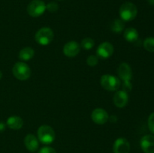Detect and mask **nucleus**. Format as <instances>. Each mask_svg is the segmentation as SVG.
I'll return each mask as SVG.
<instances>
[{"label":"nucleus","instance_id":"obj_1","mask_svg":"<svg viewBox=\"0 0 154 153\" xmlns=\"http://www.w3.org/2000/svg\"><path fill=\"white\" fill-rule=\"evenodd\" d=\"M120 16L123 21H131L133 20L137 16L138 14V8L136 5L132 2H125L120 6Z\"/></svg>","mask_w":154,"mask_h":153},{"label":"nucleus","instance_id":"obj_2","mask_svg":"<svg viewBox=\"0 0 154 153\" xmlns=\"http://www.w3.org/2000/svg\"><path fill=\"white\" fill-rule=\"evenodd\" d=\"M38 137L39 141L43 144H51L55 140V132L49 125L40 126L38 129Z\"/></svg>","mask_w":154,"mask_h":153},{"label":"nucleus","instance_id":"obj_3","mask_svg":"<svg viewBox=\"0 0 154 153\" xmlns=\"http://www.w3.org/2000/svg\"><path fill=\"white\" fill-rule=\"evenodd\" d=\"M36 42L40 45H48L54 40V32L49 27L41 28L35 35Z\"/></svg>","mask_w":154,"mask_h":153},{"label":"nucleus","instance_id":"obj_4","mask_svg":"<svg viewBox=\"0 0 154 153\" xmlns=\"http://www.w3.org/2000/svg\"><path fill=\"white\" fill-rule=\"evenodd\" d=\"M13 74L20 80H26L31 75V69L26 63L19 62L15 63L12 69Z\"/></svg>","mask_w":154,"mask_h":153},{"label":"nucleus","instance_id":"obj_5","mask_svg":"<svg viewBox=\"0 0 154 153\" xmlns=\"http://www.w3.org/2000/svg\"><path fill=\"white\" fill-rule=\"evenodd\" d=\"M101 86L108 91H116L120 86V81L118 77L110 74H105L101 77Z\"/></svg>","mask_w":154,"mask_h":153},{"label":"nucleus","instance_id":"obj_6","mask_svg":"<svg viewBox=\"0 0 154 153\" xmlns=\"http://www.w3.org/2000/svg\"><path fill=\"white\" fill-rule=\"evenodd\" d=\"M46 10V4L42 0H32L27 6V12L32 17H38Z\"/></svg>","mask_w":154,"mask_h":153},{"label":"nucleus","instance_id":"obj_7","mask_svg":"<svg viewBox=\"0 0 154 153\" xmlns=\"http://www.w3.org/2000/svg\"><path fill=\"white\" fill-rule=\"evenodd\" d=\"M96 52L99 58L106 59L114 53V46L109 42H103L98 46Z\"/></svg>","mask_w":154,"mask_h":153},{"label":"nucleus","instance_id":"obj_8","mask_svg":"<svg viewBox=\"0 0 154 153\" xmlns=\"http://www.w3.org/2000/svg\"><path fill=\"white\" fill-rule=\"evenodd\" d=\"M92 120L96 124H103L108 122L109 116L106 110L102 108H96L93 111L91 114Z\"/></svg>","mask_w":154,"mask_h":153},{"label":"nucleus","instance_id":"obj_9","mask_svg":"<svg viewBox=\"0 0 154 153\" xmlns=\"http://www.w3.org/2000/svg\"><path fill=\"white\" fill-rule=\"evenodd\" d=\"M81 51V45L76 41H69L63 46V53L67 57H75Z\"/></svg>","mask_w":154,"mask_h":153},{"label":"nucleus","instance_id":"obj_10","mask_svg":"<svg viewBox=\"0 0 154 153\" xmlns=\"http://www.w3.org/2000/svg\"><path fill=\"white\" fill-rule=\"evenodd\" d=\"M141 148L144 153H154V136L147 134L143 136L140 142Z\"/></svg>","mask_w":154,"mask_h":153},{"label":"nucleus","instance_id":"obj_11","mask_svg":"<svg viewBox=\"0 0 154 153\" xmlns=\"http://www.w3.org/2000/svg\"><path fill=\"white\" fill-rule=\"evenodd\" d=\"M114 153H129L130 151V144L125 138H118L116 140L113 146Z\"/></svg>","mask_w":154,"mask_h":153},{"label":"nucleus","instance_id":"obj_12","mask_svg":"<svg viewBox=\"0 0 154 153\" xmlns=\"http://www.w3.org/2000/svg\"><path fill=\"white\" fill-rule=\"evenodd\" d=\"M113 100L116 106L119 108H123L127 105L129 101V96L127 92L124 91H117L113 97Z\"/></svg>","mask_w":154,"mask_h":153},{"label":"nucleus","instance_id":"obj_13","mask_svg":"<svg viewBox=\"0 0 154 153\" xmlns=\"http://www.w3.org/2000/svg\"><path fill=\"white\" fill-rule=\"evenodd\" d=\"M118 76L123 81H130L132 76V68L128 63L123 62L118 68Z\"/></svg>","mask_w":154,"mask_h":153},{"label":"nucleus","instance_id":"obj_14","mask_svg":"<svg viewBox=\"0 0 154 153\" xmlns=\"http://www.w3.org/2000/svg\"><path fill=\"white\" fill-rule=\"evenodd\" d=\"M24 143H25L26 148L29 152H34L38 148L39 142L38 139L35 135L29 134L25 136L24 139Z\"/></svg>","mask_w":154,"mask_h":153},{"label":"nucleus","instance_id":"obj_15","mask_svg":"<svg viewBox=\"0 0 154 153\" xmlns=\"http://www.w3.org/2000/svg\"><path fill=\"white\" fill-rule=\"evenodd\" d=\"M23 119L20 116H17L9 117L7 120V125L8 126L9 128L13 130H19L23 127Z\"/></svg>","mask_w":154,"mask_h":153},{"label":"nucleus","instance_id":"obj_16","mask_svg":"<svg viewBox=\"0 0 154 153\" xmlns=\"http://www.w3.org/2000/svg\"><path fill=\"white\" fill-rule=\"evenodd\" d=\"M35 55L34 50L29 46H26L24 47L19 52V58L20 59L23 60V61H29L31 58H33Z\"/></svg>","mask_w":154,"mask_h":153},{"label":"nucleus","instance_id":"obj_17","mask_svg":"<svg viewBox=\"0 0 154 153\" xmlns=\"http://www.w3.org/2000/svg\"><path fill=\"white\" fill-rule=\"evenodd\" d=\"M124 38L128 42H135L138 38V32L133 27L127 28L124 32Z\"/></svg>","mask_w":154,"mask_h":153},{"label":"nucleus","instance_id":"obj_18","mask_svg":"<svg viewBox=\"0 0 154 153\" xmlns=\"http://www.w3.org/2000/svg\"><path fill=\"white\" fill-rule=\"evenodd\" d=\"M125 23L124 21L122 19H116L111 22V29L114 32L120 33L123 29H124Z\"/></svg>","mask_w":154,"mask_h":153},{"label":"nucleus","instance_id":"obj_19","mask_svg":"<svg viewBox=\"0 0 154 153\" xmlns=\"http://www.w3.org/2000/svg\"><path fill=\"white\" fill-rule=\"evenodd\" d=\"M143 45H144V47L146 50L150 52H154V38H147L144 40Z\"/></svg>","mask_w":154,"mask_h":153},{"label":"nucleus","instance_id":"obj_20","mask_svg":"<svg viewBox=\"0 0 154 153\" xmlns=\"http://www.w3.org/2000/svg\"><path fill=\"white\" fill-rule=\"evenodd\" d=\"M95 41L93 38H86L83 39L81 41V46H82L84 49L85 50H90L94 46Z\"/></svg>","mask_w":154,"mask_h":153},{"label":"nucleus","instance_id":"obj_21","mask_svg":"<svg viewBox=\"0 0 154 153\" xmlns=\"http://www.w3.org/2000/svg\"><path fill=\"white\" fill-rule=\"evenodd\" d=\"M98 62H99V57L94 55L90 56L87 59V64L89 66H91V67H94V66L97 65Z\"/></svg>","mask_w":154,"mask_h":153},{"label":"nucleus","instance_id":"obj_22","mask_svg":"<svg viewBox=\"0 0 154 153\" xmlns=\"http://www.w3.org/2000/svg\"><path fill=\"white\" fill-rule=\"evenodd\" d=\"M59 8V6L57 3L56 2H50L46 5V9H48L50 12H56Z\"/></svg>","mask_w":154,"mask_h":153},{"label":"nucleus","instance_id":"obj_23","mask_svg":"<svg viewBox=\"0 0 154 153\" xmlns=\"http://www.w3.org/2000/svg\"><path fill=\"white\" fill-rule=\"evenodd\" d=\"M148 127L150 131L154 134V112H152L148 118Z\"/></svg>","mask_w":154,"mask_h":153},{"label":"nucleus","instance_id":"obj_24","mask_svg":"<svg viewBox=\"0 0 154 153\" xmlns=\"http://www.w3.org/2000/svg\"><path fill=\"white\" fill-rule=\"evenodd\" d=\"M38 153H57L56 150L54 148L50 146H45L39 150Z\"/></svg>","mask_w":154,"mask_h":153},{"label":"nucleus","instance_id":"obj_25","mask_svg":"<svg viewBox=\"0 0 154 153\" xmlns=\"http://www.w3.org/2000/svg\"><path fill=\"white\" fill-rule=\"evenodd\" d=\"M123 91L126 92H128L131 91L132 89V84L129 81H123Z\"/></svg>","mask_w":154,"mask_h":153},{"label":"nucleus","instance_id":"obj_26","mask_svg":"<svg viewBox=\"0 0 154 153\" xmlns=\"http://www.w3.org/2000/svg\"><path fill=\"white\" fill-rule=\"evenodd\" d=\"M5 129V124L0 122V132L4 131Z\"/></svg>","mask_w":154,"mask_h":153},{"label":"nucleus","instance_id":"obj_27","mask_svg":"<svg viewBox=\"0 0 154 153\" xmlns=\"http://www.w3.org/2000/svg\"><path fill=\"white\" fill-rule=\"evenodd\" d=\"M148 1H149V2H150V4L154 5V0H148Z\"/></svg>","mask_w":154,"mask_h":153},{"label":"nucleus","instance_id":"obj_28","mask_svg":"<svg viewBox=\"0 0 154 153\" xmlns=\"http://www.w3.org/2000/svg\"><path fill=\"white\" fill-rule=\"evenodd\" d=\"M2 77V71L0 70V79H1Z\"/></svg>","mask_w":154,"mask_h":153},{"label":"nucleus","instance_id":"obj_29","mask_svg":"<svg viewBox=\"0 0 154 153\" xmlns=\"http://www.w3.org/2000/svg\"><path fill=\"white\" fill-rule=\"evenodd\" d=\"M59 1H63V0H59Z\"/></svg>","mask_w":154,"mask_h":153}]
</instances>
